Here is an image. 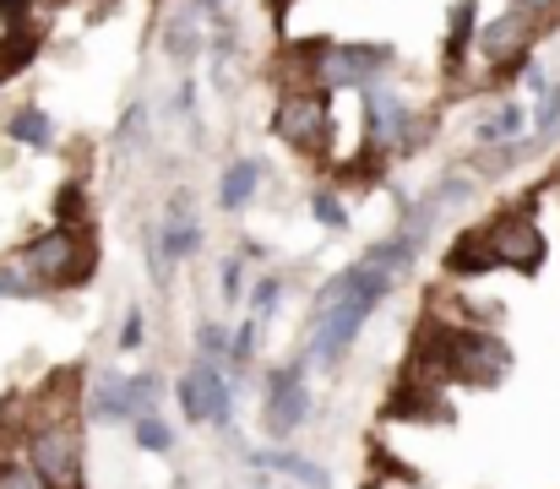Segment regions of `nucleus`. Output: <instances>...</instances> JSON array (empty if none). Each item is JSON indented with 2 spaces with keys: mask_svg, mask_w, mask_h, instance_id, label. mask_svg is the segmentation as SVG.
Listing matches in <instances>:
<instances>
[{
  "mask_svg": "<svg viewBox=\"0 0 560 489\" xmlns=\"http://www.w3.org/2000/svg\"><path fill=\"white\" fill-rule=\"evenodd\" d=\"M386 294H392V272H381L371 256L349 261L338 278L322 283V294H316V337H311V353H316L322 370H338V359L354 348L360 326L381 311Z\"/></svg>",
  "mask_w": 560,
  "mask_h": 489,
  "instance_id": "nucleus-1",
  "label": "nucleus"
},
{
  "mask_svg": "<svg viewBox=\"0 0 560 489\" xmlns=\"http://www.w3.org/2000/svg\"><path fill=\"white\" fill-rule=\"evenodd\" d=\"M22 272L38 289H82L98 272V240L88 223H55L22 251Z\"/></svg>",
  "mask_w": 560,
  "mask_h": 489,
  "instance_id": "nucleus-2",
  "label": "nucleus"
},
{
  "mask_svg": "<svg viewBox=\"0 0 560 489\" xmlns=\"http://www.w3.org/2000/svg\"><path fill=\"white\" fill-rule=\"evenodd\" d=\"M272 131L294 159H332V98H327V88H289L272 109Z\"/></svg>",
  "mask_w": 560,
  "mask_h": 489,
  "instance_id": "nucleus-3",
  "label": "nucleus"
},
{
  "mask_svg": "<svg viewBox=\"0 0 560 489\" xmlns=\"http://www.w3.org/2000/svg\"><path fill=\"white\" fill-rule=\"evenodd\" d=\"M397 49L381 38H327V55L316 66V88L338 93V88H371L392 71Z\"/></svg>",
  "mask_w": 560,
  "mask_h": 489,
  "instance_id": "nucleus-4",
  "label": "nucleus"
},
{
  "mask_svg": "<svg viewBox=\"0 0 560 489\" xmlns=\"http://www.w3.org/2000/svg\"><path fill=\"white\" fill-rule=\"evenodd\" d=\"M485 234H490V245H495L501 267H512V272H523V278H539V272H545L550 240H545V229H539V218H534V207H528V201H523V207L495 212V218L485 223Z\"/></svg>",
  "mask_w": 560,
  "mask_h": 489,
  "instance_id": "nucleus-5",
  "label": "nucleus"
},
{
  "mask_svg": "<svg viewBox=\"0 0 560 489\" xmlns=\"http://www.w3.org/2000/svg\"><path fill=\"white\" fill-rule=\"evenodd\" d=\"M27 463L49 489H82V430L77 419H44L27 435Z\"/></svg>",
  "mask_w": 560,
  "mask_h": 489,
  "instance_id": "nucleus-6",
  "label": "nucleus"
},
{
  "mask_svg": "<svg viewBox=\"0 0 560 489\" xmlns=\"http://www.w3.org/2000/svg\"><path fill=\"white\" fill-rule=\"evenodd\" d=\"M539 38H545V33H539V22L506 5L495 22H485V27H479L474 55H479L495 77H512V71H523V66H528V49H534Z\"/></svg>",
  "mask_w": 560,
  "mask_h": 489,
  "instance_id": "nucleus-7",
  "label": "nucleus"
},
{
  "mask_svg": "<svg viewBox=\"0 0 560 489\" xmlns=\"http://www.w3.org/2000/svg\"><path fill=\"white\" fill-rule=\"evenodd\" d=\"M159 392H164L159 375H98L93 397H88V414L98 424H131L137 414H153Z\"/></svg>",
  "mask_w": 560,
  "mask_h": 489,
  "instance_id": "nucleus-8",
  "label": "nucleus"
},
{
  "mask_svg": "<svg viewBox=\"0 0 560 489\" xmlns=\"http://www.w3.org/2000/svg\"><path fill=\"white\" fill-rule=\"evenodd\" d=\"M305 419H311V386H305V370H300V364H278V370L267 375L261 424H267L272 441H289Z\"/></svg>",
  "mask_w": 560,
  "mask_h": 489,
  "instance_id": "nucleus-9",
  "label": "nucleus"
},
{
  "mask_svg": "<svg viewBox=\"0 0 560 489\" xmlns=\"http://www.w3.org/2000/svg\"><path fill=\"white\" fill-rule=\"evenodd\" d=\"M381 419H386V424H452L457 408L446 403L441 386H430V381H419V375H402V381L392 386Z\"/></svg>",
  "mask_w": 560,
  "mask_h": 489,
  "instance_id": "nucleus-10",
  "label": "nucleus"
},
{
  "mask_svg": "<svg viewBox=\"0 0 560 489\" xmlns=\"http://www.w3.org/2000/svg\"><path fill=\"white\" fill-rule=\"evenodd\" d=\"M360 93H365V120H371V126H365V137H371V148H381V153H397L419 109H413V104H408L402 93L381 88V82L360 88Z\"/></svg>",
  "mask_w": 560,
  "mask_h": 489,
  "instance_id": "nucleus-11",
  "label": "nucleus"
},
{
  "mask_svg": "<svg viewBox=\"0 0 560 489\" xmlns=\"http://www.w3.org/2000/svg\"><path fill=\"white\" fill-rule=\"evenodd\" d=\"M495 267H501V256H495V245H490L485 223H479V229H463V234L446 245V272H452V278H463V283L490 278Z\"/></svg>",
  "mask_w": 560,
  "mask_h": 489,
  "instance_id": "nucleus-12",
  "label": "nucleus"
},
{
  "mask_svg": "<svg viewBox=\"0 0 560 489\" xmlns=\"http://www.w3.org/2000/svg\"><path fill=\"white\" fill-rule=\"evenodd\" d=\"M474 38H479V0H452V11H446V38H441V71H446V77H463Z\"/></svg>",
  "mask_w": 560,
  "mask_h": 489,
  "instance_id": "nucleus-13",
  "label": "nucleus"
},
{
  "mask_svg": "<svg viewBox=\"0 0 560 489\" xmlns=\"http://www.w3.org/2000/svg\"><path fill=\"white\" fill-rule=\"evenodd\" d=\"M201 223L190 218V207H186V196H175L170 201V212H164V229H159V251H164V261H186V256H196L201 251Z\"/></svg>",
  "mask_w": 560,
  "mask_h": 489,
  "instance_id": "nucleus-14",
  "label": "nucleus"
},
{
  "mask_svg": "<svg viewBox=\"0 0 560 489\" xmlns=\"http://www.w3.org/2000/svg\"><path fill=\"white\" fill-rule=\"evenodd\" d=\"M196 381H201V424H212V430H229V419H234V392H229V375H223V364H207V359H196Z\"/></svg>",
  "mask_w": 560,
  "mask_h": 489,
  "instance_id": "nucleus-15",
  "label": "nucleus"
},
{
  "mask_svg": "<svg viewBox=\"0 0 560 489\" xmlns=\"http://www.w3.org/2000/svg\"><path fill=\"white\" fill-rule=\"evenodd\" d=\"M261 179H267L261 159H234L229 168H223V185H218V207H223V212H245V207L256 201Z\"/></svg>",
  "mask_w": 560,
  "mask_h": 489,
  "instance_id": "nucleus-16",
  "label": "nucleus"
},
{
  "mask_svg": "<svg viewBox=\"0 0 560 489\" xmlns=\"http://www.w3.org/2000/svg\"><path fill=\"white\" fill-rule=\"evenodd\" d=\"M250 463L256 468H278V474H289L294 485H305V489H332V474L322 463H311V457H300L289 446H261V452H250Z\"/></svg>",
  "mask_w": 560,
  "mask_h": 489,
  "instance_id": "nucleus-17",
  "label": "nucleus"
},
{
  "mask_svg": "<svg viewBox=\"0 0 560 489\" xmlns=\"http://www.w3.org/2000/svg\"><path fill=\"white\" fill-rule=\"evenodd\" d=\"M201 49H207V22H201L190 5H180V11L164 22V55H170L175 66H190Z\"/></svg>",
  "mask_w": 560,
  "mask_h": 489,
  "instance_id": "nucleus-18",
  "label": "nucleus"
},
{
  "mask_svg": "<svg viewBox=\"0 0 560 489\" xmlns=\"http://www.w3.org/2000/svg\"><path fill=\"white\" fill-rule=\"evenodd\" d=\"M38 49H44V27H33V16L16 22V27H5L0 33V82H11L16 71H27Z\"/></svg>",
  "mask_w": 560,
  "mask_h": 489,
  "instance_id": "nucleus-19",
  "label": "nucleus"
},
{
  "mask_svg": "<svg viewBox=\"0 0 560 489\" xmlns=\"http://www.w3.org/2000/svg\"><path fill=\"white\" fill-rule=\"evenodd\" d=\"M517 137H528V109L517 104V98H501L479 126H474V142L479 148H495V142H517Z\"/></svg>",
  "mask_w": 560,
  "mask_h": 489,
  "instance_id": "nucleus-20",
  "label": "nucleus"
},
{
  "mask_svg": "<svg viewBox=\"0 0 560 489\" xmlns=\"http://www.w3.org/2000/svg\"><path fill=\"white\" fill-rule=\"evenodd\" d=\"M5 137L22 142V148H38V153H44V148H55V120H49L38 104H22V109L5 120Z\"/></svg>",
  "mask_w": 560,
  "mask_h": 489,
  "instance_id": "nucleus-21",
  "label": "nucleus"
},
{
  "mask_svg": "<svg viewBox=\"0 0 560 489\" xmlns=\"http://www.w3.org/2000/svg\"><path fill=\"white\" fill-rule=\"evenodd\" d=\"M131 435H137V446H142V452H153V457L175 452V430H170L159 414H137V419H131Z\"/></svg>",
  "mask_w": 560,
  "mask_h": 489,
  "instance_id": "nucleus-22",
  "label": "nucleus"
},
{
  "mask_svg": "<svg viewBox=\"0 0 560 489\" xmlns=\"http://www.w3.org/2000/svg\"><path fill=\"white\" fill-rule=\"evenodd\" d=\"M311 212H316V223H322V229H349V207H343L338 185H322V190L311 196Z\"/></svg>",
  "mask_w": 560,
  "mask_h": 489,
  "instance_id": "nucleus-23",
  "label": "nucleus"
},
{
  "mask_svg": "<svg viewBox=\"0 0 560 489\" xmlns=\"http://www.w3.org/2000/svg\"><path fill=\"white\" fill-rule=\"evenodd\" d=\"M55 218H60V223H88V190H82L77 179H66V185L55 190Z\"/></svg>",
  "mask_w": 560,
  "mask_h": 489,
  "instance_id": "nucleus-24",
  "label": "nucleus"
},
{
  "mask_svg": "<svg viewBox=\"0 0 560 489\" xmlns=\"http://www.w3.org/2000/svg\"><path fill=\"white\" fill-rule=\"evenodd\" d=\"M256 342H261V322H256V316H245V326L229 337V364H234V370H245V364L256 359Z\"/></svg>",
  "mask_w": 560,
  "mask_h": 489,
  "instance_id": "nucleus-25",
  "label": "nucleus"
},
{
  "mask_svg": "<svg viewBox=\"0 0 560 489\" xmlns=\"http://www.w3.org/2000/svg\"><path fill=\"white\" fill-rule=\"evenodd\" d=\"M196 353H201L207 364H229V331L218 322H201V331H196Z\"/></svg>",
  "mask_w": 560,
  "mask_h": 489,
  "instance_id": "nucleus-26",
  "label": "nucleus"
},
{
  "mask_svg": "<svg viewBox=\"0 0 560 489\" xmlns=\"http://www.w3.org/2000/svg\"><path fill=\"white\" fill-rule=\"evenodd\" d=\"M0 489H49V485L38 479V468H33V463L5 457V463H0Z\"/></svg>",
  "mask_w": 560,
  "mask_h": 489,
  "instance_id": "nucleus-27",
  "label": "nucleus"
},
{
  "mask_svg": "<svg viewBox=\"0 0 560 489\" xmlns=\"http://www.w3.org/2000/svg\"><path fill=\"white\" fill-rule=\"evenodd\" d=\"M278 300H283V278H261V283L250 289V316L267 322V316L278 311Z\"/></svg>",
  "mask_w": 560,
  "mask_h": 489,
  "instance_id": "nucleus-28",
  "label": "nucleus"
},
{
  "mask_svg": "<svg viewBox=\"0 0 560 489\" xmlns=\"http://www.w3.org/2000/svg\"><path fill=\"white\" fill-rule=\"evenodd\" d=\"M371 468L381 474V479H402V485H419V474L402 463V457H392L386 446H371Z\"/></svg>",
  "mask_w": 560,
  "mask_h": 489,
  "instance_id": "nucleus-29",
  "label": "nucleus"
},
{
  "mask_svg": "<svg viewBox=\"0 0 560 489\" xmlns=\"http://www.w3.org/2000/svg\"><path fill=\"white\" fill-rule=\"evenodd\" d=\"M512 11H523V16H534L539 22V33H550L560 27V0H506Z\"/></svg>",
  "mask_w": 560,
  "mask_h": 489,
  "instance_id": "nucleus-30",
  "label": "nucleus"
},
{
  "mask_svg": "<svg viewBox=\"0 0 560 489\" xmlns=\"http://www.w3.org/2000/svg\"><path fill=\"white\" fill-rule=\"evenodd\" d=\"M180 408H186L190 424H201V381H196V364L180 375Z\"/></svg>",
  "mask_w": 560,
  "mask_h": 489,
  "instance_id": "nucleus-31",
  "label": "nucleus"
},
{
  "mask_svg": "<svg viewBox=\"0 0 560 489\" xmlns=\"http://www.w3.org/2000/svg\"><path fill=\"white\" fill-rule=\"evenodd\" d=\"M142 131H148V109H142V104H131V109H126V120H120V148H137V142H142Z\"/></svg>",
  "mask_w": 560,
  "mask_h": 489,
  "instance_id": "nucleus-32",
  "label": "nucleus"
},
{
  "mask_svg": "<svg viewBox=\"0 0 560 489\" xmlns=\"http://www.w3.org/2000/svg\"><path fill=\"white\" fill-rule=\"evenodd\" d=\"M38 283L27 278V272H0V300H27Z\"/></svg>",
  "mask_w": 560,
  "mask_h": 489,
  "instance_id": "nucleus-33",
  "label": "nucleus"
},
{
  "mask_svg": "<svg viewBox=\"0 0 560 489\" xmlns=\"http://www.w3.org/2000/svg\"><path fill=\"white\" fill-rule=\"evenodd\" d=\"M115 342H120V348H126V353H131V348H142V342H148V337H142V311H137V305H131V311H126V326H120V337H115Z\"/></svg>",
  "mask_w": 560,
  "mask_h": 489,
  "instance_id": "nucleus-34",
  "label": "nucleus"
},
{
  "mask_svg": "<svg viewBox=\"0 0 560 489\" xmlns=\"http://www.w3.org/2000/svg\"><path fill=\"white\" fill-rule=\"evenodd\" d=\"M33 16V0H0V22L5 27H16V22H27Z\"/></svg>",
  "mask_w": 560,
  "mask_h": 489,
  "instance_id": "nucleus-35",
  "label": "nucleus"
},
{
  "mask_svg": "<svg viewBox=\"0 0 560 489\" xmlns=\"http://www.w3.org/2000/svg\"><path fill=\"white\" fill-rule=\"evenodd\" d=\"M556 137H560V126H556Z\"/></svg>",
  "mask_w": 560,
  "mask_h": 489,
  "instance_id": "nucleus-36",
  "label": "nucleus"
}]
</instances>
